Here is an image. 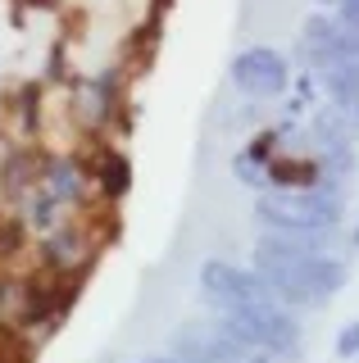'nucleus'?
Returning <instances> with one entry per match:
<instances>
[{"mask_svg": "<svg viewBox=\"0 0 359 363\" xmlns=\"http://www.w3.org/2000/svg\"><path fill=\"white\" fill-rule=\"evenodd\" d=\"M205 286L223 304L228 332L237 340L260 345V350H287L291 340H296V327H291V318L282 313V304H277L273 291H268L264 281H255L250 272L228 268V264H209Z\"/></svg>", "mask_w": 359, "mask_h": 363, "instance_id": "obj_1", "label": "nucleus"}, {"mask_svg": "<svg viewBox=\"0 0 359 363\" xmlns=\"http://www.w3.org/2000/svg\"><path fill=\"white\" fill-rule=\"evenodd\" d=\"M255 268H260V281L282 300L296 304H319L341 286V264L336 259H323L305 245L277 241V236H264L260 250H255Z\"/></svg>", "mask_w": 359, "mask_h": 363, "instance_id": "obj_2", "label": "nucleus"}, {"mask_svg": "<svg viewBox=\"0 0 359 363\" xmlns=\"http://www.w3.org/2000/svg\"><path fill=\"white\" fill-rule=\"evenodd\" d=\"M341 200L328 191H273L260 200V218L282 232H323L336 223Z\"/></svg>", "mask_w": 359, "mask_h": 363, "instance_id": "obj_3", "label": "nucleus"}, {"mask_svg": "<svg viewBox=\"0 0 359 363\" xmlns=\"http://www.w3.org/2000/svg\"><path fill=\"white\" fill-rule=\"evenodd\" d=\"M232 73H237V86L250 91V96H273V91L287 86V68L273 50H245Z\"/></svg>", "mask_w": 359, "mask_h": 363, "instance_id": "obj_4", "label": "nucleus"}, {"mask_svg": "<svg viewBox=\"0 0 359 363\" xmlns=\"http://www.w3.org/2000/svg\"><path fill=\"white\" fill-rule=\"evenodd\" d=\"M323 82L332 86V96L341 100V109L359 113V77H355V73H336V68H323Z\"/></svg>", "mask_w": 359, "mask_h": 363, "instance_id": "obj_5", "label": "nucleus"}, {"mask_svg": "<svg viewBox=\"0 0 359 363\" xmlns=\"http://www.w3.org/2000/svg\"><path fill=\"white\" fill-rule=\"evenodd\" d=\"M341 9H346V18L359 23V0H341Z\"/></svg>", "mask_w": 359, "mask_h": 363, "instance_id": "obj_6", "label": "nucleus"}, {"mask_svg": "<svg viewBox=\"0 0 359 363\" xmlns=\"http://www.w3.org/2000/svg\"><path fill=\"white\" fill-rule=\"evenodd\" d=\"M160 363H168V359H160Z\"/></svg>", "mask_w": 359, "mask_h": 363, "instance_id": "obj_7", "label": "nucleus"}]
</instances>
